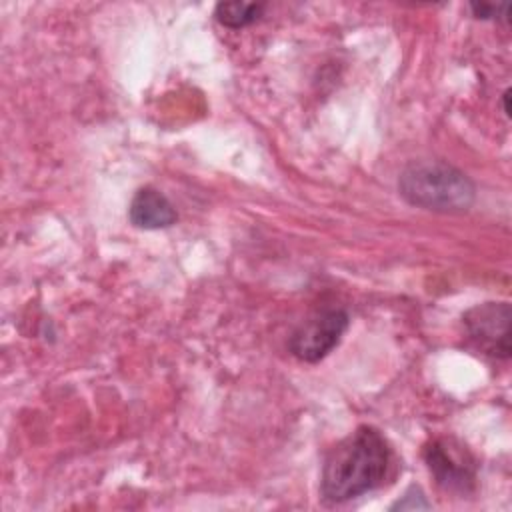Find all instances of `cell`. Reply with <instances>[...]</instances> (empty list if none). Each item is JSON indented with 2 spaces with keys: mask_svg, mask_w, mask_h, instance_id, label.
I'll return each mask as SVG.
<instances>
[{
  "mask_svg": "<svg viewBox=\"0 0 512 512\" xmlns=\"http://www.w3.org/2000/svg\"><path fill=\"white\" fill-rule=\"evenodd\" d=\"M390 464V448L372 426H358L338 442L322 466L320 490L328 502H346L378 488Z\"/></svg>",
  "mask_w": 512,
  "mask_h": 512,
  "instance_id": "cell-1",
  "label": "cell"
},
{
  "mask_svg": "<svg viewBox=\"0 0 512 512\" xmlns=\"http://www.w3.org/2000/svg\"><path fill=\"white\" fill-rule=\"evenodd\" d=\"M398 190L408 204L434 212H464L476 196L472 180L442 160L408 164L398 178Z\"/></svg>",
  "mask_w": 512,
  "mask_h": 512,
  "instance_id": "cell-2",
  "label": "cell"
},
{
  "mask_svg": "<svg viewBox=\"0 0 512 512\" xmlns=\"http://www.w3.org/2000/svg\"><path fill=\"white\" fill-rule=\"evenodd\" d=\"M510 318L508 302H484L470 308L464 316V328L476 346L494 358L510 356Z\"/></svg>",
  "mask_w": 512,
  "mask_h": 512,
  "instance_id": "cell-3",
  "label": "cell"
},
{
  "mask_svg": "<svg viewBox=\"0 0 512 512\" xmlns=\"http://www.w3.org/2000/svg\"><path fill=\"white\" fill-rule=\"evenodd\" d=\"M348 328V314L340 308H328L310 316L290 338V350L298 360H322Z\"/></svg>",
  "mask_w": 512,
  "mask_h": 512,
  "instance_id": "cell-4",
  "label": "cell"
},
{
  "mask_svg": "<svg viewBox=\"0 0 512 512\" xmlns=\"http://www.w3.org/2000/svg\"><path fill=\"white\" fill-rule=\"evenodd\" d=\"M424 460L436 482L446 490L468 492L476 480V462L466 448L450 438H440L424 448Z\"/></svg>",
  "mask_w": 512,
  "mask_h": 512,
  "instance_id": "cell-5",
  "label": "cell"
},
{
  "mask_svg": "<svg viewBox=\"0 0 512 512\" xmlns=\"http://www.w3.org/2000/svg\"><path fill=\"white\" fill-rule=\"evenodd\" d=\"M128 218L136 228L160 230L176 222V210L160 190L144 186L134 194L128 208Z\"/></svg>",
  "mask_w": 512,
  "mask_h": 512,
  "instance_id": "cell-6",
  "label": "cell"
},
{
  "mask_svg": "<svg viewBox=\"0 0 512 512\" xmlns=\"http://www.w3.org/2000/svg\"><path fill=\"white\" fill-rule=\"evenodd\" d=\"M264 12L260 2H218L214 8L216 20L226 28H244L256 22Z\"/></svg>",
  "mask_w": 512,
  "mask_h": 512,
  "instance_id": "cell-7",
  "label": "cell"
},
{
  "mask_svg": "<svg viewBox=\"0 0 512 512\" xmlns=\"http://www.w3.org/2000/svg\"><path fill=\"white\" fill-rule=\"evenodd\" d=\"M508 8H510V4H488V2H472L470 4V10L474 12V16L476 18H502V20H506L508 18Z\"/></svg>",
  "mask_w": 512,
  "mask_h": 512,
  "instance_id": "cell-8",
  "label": "cell"
},
{
  "mask_svg": "<svg viewBox=\"0 0 512 512\" xmlns=\"http://www.w3.org/2000/svg\"><path fill=\"white\" fill-rule=\"evenodd\" d=\"M392 508H400V510H416V508H430V504L424 500V496H422V492H420V488H416V486H412L404 496H402V500H398Z\"/></svg>",
  "mask_w": 512,
  "mask_h": 512,
  "instance_id": "cell-9",
  "label": "cell"
},
{
  "mask_svg": "<svg viewBox=\"0 0 512 512\" xmlns=\"http://www.w3.org/2000/svg\"><path fill=\"white\" fill-rule=\"evenodd\" d=\"M508 98H510V90H504L502 94V104H504V114L510 116V106H508Z\"/></svg>",
  "mask_w": 512,
  "mask_h": 512,
  "instance_id": "cell-10",
  "label": "cell"
}]
</instances>
